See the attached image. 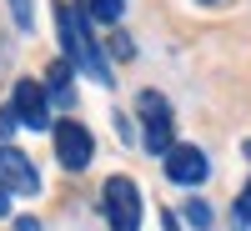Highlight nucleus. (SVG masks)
Instances as JSON below:
<instances>
[{"label": "nucleus", "mask_w": 251, "mask_h": 231, "mask_svg": "<svg viewBox=\"0 0 251 231\" xmlns=\"http://www.w3.org/2000/svg\"><path fill=\"white\" fill-rule=\"evenodd\" d=\"M55 35H60V55H66V60H71V66H75L80 76L100 80L106 91L116 86L111 60L100 55L96 35H91V20H86V10H80V5H66V0H55Z\"/></svg>", "instance_id": "f257e3e1"}, {"label": "nucleus", "mask_w": 251, "mask_h": 231, "mask_svg": "<svg viewBox=\"0 0 251 231\" xmlns=\"http://www.w3.org/2000/svg\"><path fill=\"white\" fill-rule=\"evenodd\" d=\"M241 151H246V156H251V141H246V146H241Z\"/></svg>", "instance_id": "a211bd4d"}, {"label": "nucleus", "mask_w": 251, "mask_h": 231, "mask_svg": "<svg viewBox=\"0 0 251 231\" xmlns=\"http://www.w3.org/2000/svg\"><path fill=\"white\" fill-rule=\"evenodd\" d=\"M10 216V191H0V221Z\"/></svg>", "instance_id": "dca6fc26"}, {"label": "nucleus", "mask_w": 251, "mask_h": 231, "mask_svg": "<svg viewBox=\"0 0 251 231\" xmlns=\"http://www.w3.org/2000/svg\"><path fill=\"white\" fill-rule=\"evenodd\" d=\"M10 20H15L20 30H30L35 26V5H30V0H10Z\"/></svg>", "instance_id": "9b49d317"}, {"label": "nucleus", "mask_w": 251, "mask_h": 231, "mask_svg": "<svg viewBox=\"0 0 251 231\" xmlns=\"http://www.w3.org/2000/svg\"><path fill=\"white\" fill-rule=\"evenodd\" d=\"M10 106H15L20 126H30V131H50V101H46V86H40V80H15Z\"/></svg>", "instance_id": "423d86ee"}, {"label": "nucleus", "mask_w": 251, "mask_h": 231, "mask_svg": "<svg viewBox=\"0 0 251 231\" xmlns=\"http://www.w3.org/2000/svg\"><path fill=\"white\" fill-rule=\"evenodd\" d=\"M15 231H40V221H35V216H20V221H15Z\"/></svg>", "instance_id": "2eb2a0df"}, {"label": "nucleus", "mask_w": 251, "mask_h": 231, "mask_svg": "<svg viewBox=\"0 0 251 231\" xmlns=\"http://www.w3.org/2000/svg\"><path fill=\"white\" fill-rule=\"evenodd\" d=\"M50 131H55V161L66 166V171H86L91 156H96L91 131H86L80 121H60V126H50Z\"/></svg>", "instance_id": "20e7f679"}, {"label": "nucleus", "mask_w": 251, "mask_h": 231, "mask_svg": "<svg viewBox=\"0 0 251 231\" xmlns=\"http://www.w3.org/2000/svg\"><path fill=\"white\" fill-rule=\"evenodd\" d=\"M15 126H20L15 106H0V141H10V136H15Z\"/></svg>", "instance_id": "f8f14e48"}, {"label": "nucleus", "mask_w": 251, "mask_h": 231, "mask_svg": "<svg viewBox=\"0 0 251 231\" xmlns=\"http://www.w3.org/2000/svg\"><path fill=\"white\" fill-rule=\"evenodd\" d=\"M206 171H211V166H206V151L201 146H171V151H166V176H171L176 186H201L206 181Z\"/></svg>", "instance_id": "0eeeda50"}, {"label": "nucleus", "mask_w": 251, "mask_h": 231, "mask_svg": "<svg viewBox=\"0 0 251 231\" xmlns=\"http://www.w3.org/2000/svg\"><path fill=\"white\" fill-rule=\"evenodd\" d=\"M111 55H116V60H131V55H136V51H131V35L116 30V35H111Z\"/></svg>", "instance_id": "ddd939ff"}, {"label": "nucleus", "mask_w": 251, "mask_h": 231, "mask_svg": "<svg viewBox=\"0 0 251 231\" xmlns=\"http://www.w3.org/2000/svg\"><path fill=\"white\" fill-rule=\"evenodd\" d=\"M161 221H166V231H181V221H176V211H166Z\"/></svg>", "instance_id": "f3484780"}, {"label": "nucleus", "mask_w": 251, "mask_h": 231, "mask_svg": "<svg viewBox=\"0 0 251 231\" xmlns=\"http://www.w3.org/2000/svg\"><path fill=\"white\" fill-rule=\"evenodd\" d=\"M71 80H75V66H71V60H66V55L50 60V71H46V101H50V106H71V101H75Z\"/></svg>", "instance_id": "6e6552de"}, {"label": "nucleus", "mask_w": 251, "mask_h": 231, "mask_svg": "<svg viewBox=\"0 0 251 231\" xmlns=\"http://www.w3.org/2000/svg\"><path fill=\"white\" fill-rule=\"evenodd\" d=\"M181 216H186V221H191L196 231H206V226H211V221H216V216H211V206H206V201H186V206H181Z\"/></svg>", "instance_id": "9d476101"}, {"label": "nucleus", "mask_w": 251, "mask_h": 231, "mask_svg": "<svg viewBox=\"0 0 251 231\" xmlns=\"http://www.w3.org/2000/svg\"><path fill=\"white\" fill-rule=\"evenodd\" d=\"M136 111H141V146L151 156H166L176 146V121H171V106H166L161 91H141L136 96Z\"/></svg>", "instance_id": "7ed1b4c3"}, {"label": "nucleus", "mask_w": 251, "mask_h": 231, "mask_svg": "<svg viewBox=\"0 0 251 231\" xmlns=\"http://www.w3.org/2000/svg\"><path fill=\"white\" fill-rule=\"evenodd\" d=\"M236 216H241V226H251V181L241 186V196H236Z\"/></svg>", "instance_id": "4468645a"}, {"label": "nucleus", "mask_w": 251, "mask_h": 231, "mask_svg": "<svg viewBox=\"0 0 251 231\" xmlns=\"http://www.w3.org/2000/svg\"><path fill=\"white\" fill-rule=\"evenodd\" d=\"M201 5H216V0H201Z\"/></svg>", "instance_id": "6ab92c4d"}, {"label": "nucleus", "mask_w": 251, "mask_h": 231, "mask_svg": "<svg viewBox=\"0 0 251 231\" xmlns=\"http://www.w3.org/2000/svg\"><path fill=\"white\" fill-rule=\"evenodd\" d=\"M100 211H106V226L111 231H141V216H146L141 186L131 176H111L106 191H100Z\"/></svg>", "instance_id": "f03ea898"}, {"label": "nucleus", "mask_w": 251, "mask_h": 231, "mask_svg": "<svg viewBox=\"0 0 251 231\" xmlns=\"http://www.w3.org/2000/svg\"><path fill=\"white\" fill-rule=\"evenodd\" d=\"M0 191H10V196H35L40 191V176H35L30 156L15 151L10 141L0 146Z\"/></svg>", "instance_id": "39448f33"}, {"label": "nucleus", "mask_w": 251, "mask_h": 231, "mask_svg": "<svg viewBox=\"0 0 251 231\" xmlns=\"http://www.w3.org/2000/svg\"><path fill=\"white\" fill-rule=\"evenodd\" d=\"M91 15L100 20V26H116V20L126 15V0H91Z\"/></svg>", "instance_id": "1a4fd4ad"}]
</instances>
